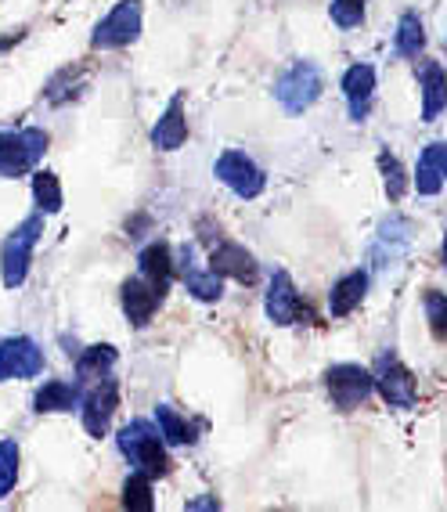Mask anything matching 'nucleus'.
Returning <instances> with one entry per match:
<instances>
[{
    "label": "nucleus",
    "mask_w": 447,
    "mask_h": 512,
    "mask_svg": "<svg viewBox=\"0 0 447 512\" xmlns=\"http://www.w3.org/2000/svg\"><path fill=\"white\" fill-rule=\"evenodd\" d=\"M19 466H22V448L15 437L0 440V498H8L19 487Z\"/></svg>",
    "instance_id": "c85d7f7f"
},
{
    "label": "nucleus",
    "mask_w": 447,
    "mask_h": 512,
    "mask_svg": "<svg viewBox=\"0 0 447 512\" xmlns=\"http://www.w3.org/2000/svg\"><path fill=\"white\" fill-rule=\"evenodd\" d=\"M51 134L44 127H19V130H0V177H26L33 174L47 156Z\"/></svg>",
    "instance_id": "423d86ee"
},
{
    "label": "nucleus",
    "mask_w": 447,
    "mask_h": 512,
    "mask_svg": "<svg viewBox=\"0 0 447 512\" xmlns=\"http://www.w3.org/2000/svg\"><path fill=\"white\" fill-rule=\"evenodd\" d=\"M199 246L206 253V264L217 271L224 282L235 285H256L260 282V264L242 242L228 238L213 220H199Z\"/></svg>",
    "instance_id": "f03ea898"
},
{
    "label": "nucleus",
    "mask_w": 447,
    "mask_h": 512,
    "mask_svg": "<svg viewBox=\"0 0 447 512\" xmlns=\"http://www.w3.org/2000/svg\"><path fill=\"white\" fill-rule=\"evenodd\" d=\"M116 448L134 473H145V476H152V480L170 476V466H174V462H170V444H166L163 433H159L156 419H130L127 426H119Z\"/></svg>",
    "instance_id": "f257e3e1"
},
{
    "label": "nucleus",
    "mask_w": 447,
    "mask_h": 512,
    "mask_svg": "<svg viewBox=\"0 0 447 512\" xmlns=\"http://www.w3.org/2000/svg\"><path fill=\"white\" fill-rule=\"evenodd\" d=\"M375 166H379V177H383V195L393 202V206H401L404 195L411 192V177H408V170H404L401 156L390 152V148H379Z\"/></svg>",
    "instance_id": "a878e982"
},
{
    "label": "nucleus",
    "mask_w": 447,
    "mask_h": 512,
    "mask_svg": "<svg viewBox=\"0 0 447 512\" xmlns=\"http://www.w3.org/2000/svg\"><path fill=\"white\" fill-rule=\"evenodd\" d=\"M415 80H419V109L422 123H437L447 112V65L437 58L422 55L415 62Z\"/></svg>",
    "instance_id": "dca6fc26"
},
{
    "label": "nucleus",
    "mask_w": 447,
    "mask_h": 512,
    "mask_svg": "<svg viewBox=\"0 0 447 512\" xmlns=\"http://www.w3.org/2000/svg\"><path fill=\"white\" fill-rule=\"evenodd\" d=\"M145 33V0H116L91 29V51H123Z\"/></svg>",
    "instance_id": "39448f33"
},
{
    "label": "nucleus",
    "mask_w": 447,
    "mask_h": 512,
    "mask_svg": "<svg viewBox=\"0 0 447 512\" xmlns=\"http://www.w3.org/2000/svg\"><path fill=\"white\" fill-rule=\"evenodd\" d=\"M368 285H372V275H368L365 267H354L347 275H339L329 289V318H350L365 303Z\"/></svg>",
    "instance_id": "412c9836"
},
{
    "label": "nucleus",
    "mask_w": 447,
    "mask_h": 512,
    "mask_svg": "<svg viewBox=\"0 0 447 512\" xmlns=\"http://www.w3.org/2000/svg\"><path fill=\"white\" fill-rule=\"evenodd\" d=\"M419 156H426L429 163H433L440 170V177L447 181V141H429V145L422 148Z\"/></svg>",
    "instance_id": "473e14b6"
},
{
    "label": "nucleus",
    "mask_w": 447,
    "mask_h": 512,
    "mask_svg": "<svg viewBox=\"0 0 447 512\" xmlns=\"http://www.w3.org/2000/svg\"><path fill=\"white\" fill-rule=\"evenodd\" d=\"M116 361H119V350L112 347V343H91V347L76 350V379H80L83 386L98 383V379L112 375Z\"/></svg>",
    "instance_id": "4be33fe9"
},
{
    "label": "nucleus",
    "mask_w": 447,
    "mask_h": 512,
    "mask_svg": "<svg viewBox=\"0 0 447 512\" xmlns=\"http://www.w3.org/2000/svg\"><path fill=\"white\" fill-rule=\"evenodd\" d=\"M44 347L33 336H4L0 339V383H19L44 375Z\"/></svg>",
    "instance_id": "f8f14e48"
},
{
    "label": "nucleus",
    "mask_w": 447,
    "mask_h": 512,
    "mask_svg": "<svg viewBox=\"0 0 447 512\" xmlns=\"http://www.w3.org/2000/svg\"><path fill=\"white\" fill-rule=\"evenodd\" d=\"M163 303L166 300L156 293V285L141 275L123 278V285H119V307H123V318L130 321V329H145V325H152V318H156V311L163 307Z\"/></svg>",
    "instance_id": "f3484780"
},
{
    "label": "nucleus",
    "mask_w": 447,
    "mask_h": 512,
    "mask_svg": "<svg viewBox=\"0 0 447 512\" xmlns=\"http://www.w3.org/2000/svg\"><path fill=\"white\" fill-rule=\"evenodd\" d=\"M329 19L336 29L350 33V29H361L368 19V0H329Z\"/></svg>",
    "instance_id": "7c9ffc66"
},
{
    "label": "nucleus",
    "mask_w": 447,
    "mask_h": 512,
    "mask_svg": "<svg viewBox=\"0 0 447 512\" xmlns=\"http://www.w3.org/2000/svg\"><path fill=\"white\" fill-rule=\"evenodd\" d=\"M375 87H379V73H375L372 62H354L343 69L339 91H343V101H347L350 123H365L368 119L372 101H375Z\"/></svg>",
    "instance_id": "4468645a"
},
{
    "label": "nucleus",
    "mask_w": 447,
    "mask_h": 512,
    "mask_svg": "<svg viewBox=\"0 0 447 512\" xmlns=\"http://www.w3.org/2000/svg\"><path fill=\"white\" fill-rule=\"evenodd\" d=\"M444 51H447V29H444Z\"/></svg>",
    "instance_id": "e433bc0d"
},
{
    "label": "nucleus",
    "mask_w": 447,
    "mask_h": 512,
    "mask_svg": "<svg viewBox=\"0 0 447 512\" xmlns=\"http://www.w3.org/2000/svg\"><path fill=\"white\" fill-rule=\"evenodd\" d=\"M152 419H156L159 433H163V440L170 444V448H192L195 440H199L195 422L188 419L181 408H174V404H156Z\"/></svg>",
    "instance_id": "5701e85b"
},
{
    "label": "nucleus",
    "mask_w": 447,
    "mask_h": 512,
    "mask_svg": "<svg viewBox=\"0 0 447 512\" xmlns=\"http://www.w3.org/2000/svg\"><path fill=\"white\" fill-rule=\"evenodd\" d=\"M325 394H329L336 412H357V408H365L375 394L372 368L354 365V361H339V365L325 368Z\"/></svg>",
    "instance_id": "6e6552de"
},
{
    "label": "nucleus",
    "mask_w": 447,
    "mask_h": 512,
    "mask_svg": "<svg viewBox=\"0 0 447 512\" xmlns=\"http://www.w3.org/2000/svg\"><path fill=\"white\" fill-rule=\"evenodd\" d=\"M426 22H422L419 11H404L401 19H397V29H393V51L408 62H419L426 55Z\"/></svg>",
    "instance_id": "b1692460"
},
{
    "label": "nucleus",
    "mask_w": 447,
    "mask_h": 512,
    "mask_svg": "<svg viewBox=\"0 0 447 512\" xmlns=\"http://www.w3.org/2000/svg\"><path fill=\"white\" fill-rule=\"evenodd\" d=\"M152 487H156L152 476L130 469V476L123 480V491H119V505L130 512H152L156 509V494H152Z\"/></svg>",
    "instance_id": "bb28decb"
},
{
    "label": "nucleus",
    "mask_w": 447,
    "mask_h": 512,
    "mask_svg": "<svg viewBox=\"0 0 447 512\" xmlns=\"http://www.w3.org/2000/svg\"><path fill=\"white\" fill-rule=\"evenodd\" d=\"M83 383L80 379H44L33 394V412L37 415H73L80 412Z\"/></svg>",
    "instance_id": "aec40b11"
},
{
    "label": "nucleus",
    "mask_w": 447,
    "mask_h": 512,
    "mask_svg": "<svg viewBox=\"0 0 447 512\" xmlns=\"http://www.w3.org/2000/svg\"><path fill=\"white\" fill-rule=\"evenodd\" d=\"M177 260V282L184 285V293L192 296L195 303H220L224 300V278L206 264V253L199 256L195 242H184L174 249Z\"/></svg>",
    "instance_id": "1a4fd4ad"
},
{
    "label": "nucleus",
    "mask_w": 447,
    "mask_h": 512,
    "mask_svg": "<svg viewBox=\"0 0 447 512\" xmlns=\"http://www.w3.org/2000/svg\"><path fill=\"white\" fill-rule=\"evenodd\" d=\"M408 246H411V220L401 217V213H390V217L379 224V231H375L368 260H372L375 271H386V267L401 264Z\"/></svg>",
    "instance_id": "2eb2a0df"
},
{
    "label": "nucleus",
    "mask_w": 447,
    "mask_h": 512,
    "mask_svg": "<svg viewBox=\"0 0 447 512\" xmlns=\"http://www.w3.org/2000/svg\"><path fill=\"white\" fill-rule=\"evenodd\" d=\"M321 94H325V73H321V65L311 62V58H292L285 65V73L274 80V101L289 116L311 112L321 101Z\"/></svg>",
    "instance_id": "20e7f679"
},
{
    "label": "nucleus",
    "mask_w": 447,
    "mask_h": 512,
    "mask_svg": "<svg viewBox=\"0 0 447 512\" xmlns=\"http://www.w3.org/2000/svg\"><path fill=\"white\" fill-rule=\"evenodd\" d=\"M44 213H29L22 224L8 231V238L0 242V282L4 289H22L29 282V271H33V256H37L40 238H44Z\"/></svg>",
    "instance_id": "7ed1b4c3"
},
{
    "label": "nucleus",
    "mask_w": 447,
    "mask_h": 512,
    "mask_svg": "<svg viewBox=\"0 0 447 512\" xmlns=\"http://www.w3.org/2000/svg\"><path fill=\"white\" fill-rule=\"evenodd\" d=\"M440 260H444V267H447V231H444V238H440Z\"/></svg>",
    "instance_id": "c9c22d12"
},
{
    "label": "nucleus",
    "mask_w": 447,
    "mask_h": 512,
    "mask_svg": "<svg viewBox=\"0 0 447 512\" xmlns=\"http://www.w3.org/2000/svg\"><path fill=\"white\" fill-rule=\"evenodd\" d=\"M184 509H220V498L210 494V498H192V502H184Z\"/></svg>",
    "instance_id": "72a5a7b5"
},
{
    "label": "nucleus",
    "mask_w": 447,
    "mask_h": 512,
    "mask_svg": "<svg viewBox=\"0 0 447 512\" xmlns=\"http://www.w3.org/2000/svg\"><path fill=\"white\" fill-rule=\"evenodd\" d=\"M29 188H33V206H37L44 217H55V213L65 210V192H62V177L55 170H44L37 166L29 174Z\"/></svg>",
    "instance_id": "393cba45"
},
{
    "label": "nucleus",
    "mask_w": 447,
    "mask_h": 512,
    "mask_svg": "<svg viewBox=\"0 0 447 512\" xmlns=\"http://www.w3.org/2000/svg\"><path fill=\"white\" fill-rule=\"evenodd\" d=\"M137 275L148 278V282L156 285V293L170 296V289H174L177 282V260H174V246L170 242H163V238H152L148 246L137 249Z\"/></svg>",
    "instance_id": "a211bd4d"
},
{
    "label": "nucleus",
    "mask_w": 447,
    "mask_h": 512,
    "mask_svg": "<svg viewBox=\"0 0 447 512\" xmlns=\"http://www.w3.org/2000/svg\"><path fill=\"white\" fill-rule=\"evenodd\" d=\"M83 87H87V73H83V69H73V65H65L62 73L51 76V83L44 87V98H47V105H65V101H73Z\"/></svg>",
    "instance_id": "cd10ccee"
},
{
    "label": "nucleus",
    "mask_w": 447,
    "mask_h": 512,
    "mask_svg": "<svg viewBox=\"0 0 447 512\" xmlns=\"http://www.w3.org/2000/svg\"><path fill=\"white\" fill-rule=\"evenodd\" d=\"M213 177H217V184H224V188L242 202H253L267 192L264 166L256 163L249 152H242V148H224V152L213 159Z\"/></svg>",
    "instance_id": "0eeeda50"
},
{
    "label": "nucleus",
    "mask_w": 447,
    "mask_h": 512,
    "mask_svg": "<svg viewBox=\"0 0 447 512\" xmlns=\"http://www.w3.org/2000/svg\"><path fill=\"white\" fill-rule=\"evenodd\" d=\"M372 375H375V394L383 397L386 408H401V412L415 408V401H419L415 372L393 350H383V354L375 357Z\"/></svg>",
    "instance_id": "9d476101"
},
{
    "label": "nucleus",
    "mask_w": 447,
    "mask_h": 512,
    "mask_svg": "<svg viewBox=\"0 0 447 512\" xmlns=\"http://www.w3.org/2000/svg\"><path fill=\"white\" fill-rule=\"evenodd\" d=\"M22 37H26V26H22V29H11V33H4V37H0V55H4V51H8L11 44H19Z\"/></svg>",
    "instance_id": "f704fd0d"
},
{
    "label": "nucleus",
    "mask_w": 447,
    "mask_h": 512,
    "mask_svg": "<svg viewBox=\"0 0 447 512\" xmlns=\"http://www.w3.org/2000/svg\"><path fill=\"white\" fill-rule=\"evenodd\" d=\"M422 314H426L429 336L437 339V343H447V293L426 289L422 293Z\"/></svg>",
    "instance_id": "c756f323"
},
{
    "label": "nucleus",
    "mask_w": 447,
    "mask_h": 512,
    "mask_svg": "<svg viewBox=\"0 0 447 512\" xmlns=\"http://www.w3.org/2000/svg\"><path fill=\"white\" fill-rule=\"evenodd\" d=\"M444 177H440V170L433 163H429L426 156H419V163H415V174H411V192L419 195V199H433V195L444 192Z\"/></svg>",
    "instance_id": "2f4dec72"
},
{
    "label": "nucleus",
    "mask_w": 447,
    "mask_h": 512,
    "mask_svg": "<svg viewBox=\"0 0 447 512\" xmlns=\"http://www.w3.org/2000/svg\"><path fill=\"white\" fill-rule=\"evenodd\" d=\"M119 412V379L116 375H105L98 383L83 386V401H80V422L87 437L101 440L109 437L112 419Z\"/></svg>",
    "instance_id": "9b49d317"
},
{
    "label": "nucleus",
    "mask_w": 447,
    "mask_h": 512,
    "mask_svg": "<svg viewBox=\"0 0 447 512\" xmlns=\"http://www.w3.org/2000/svg\"><path fill=\"white\" fill-rule=\"evenodd\" d=\"M152 148L156 152H181L188 141V105H184V91H177L166 101V109L159 112V119L152 123Z\"/></svg>",
    "instance_id": "6ab92c4d"
},
{
    "label": "nucleus",
    "mask_w": 447,
    "mask_h": 512,
    "mask_svg": "<svg viewBox=\"0 0 447 512\" xmlns=\"http://www.w3.org/2000/svg\"><path fill=\"white\" fill-rule=\"evenodd\" d=\"M264 314L274 329H289V325H296L303 318V296L285 267H274L271 275H267Z\"/></svg>",
    "instance_id": "ddd939ff"
}]
</instances>
